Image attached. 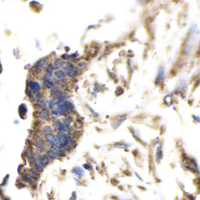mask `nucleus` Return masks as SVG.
<instances>
[{
	"label": "nucleus",
	"mask_w": 200,
	"mask_h": 200,
	"mask_svg": "<svg viewBox=\"0 0 200 200\" xmlns=\"http://www.w3.org/2000/svg\"><path fill=\"white\" fill-rule=\"evenodd\" d=\"M74 109V106L71 103L69 102H65L58 105L57 112L60 114H64L69 110Z\"/></svg>",
	"instance_id": "f257e3e1"
},
{
	"label": "nucleus",
	"mask_w": 200,
	"mask_h": 200,
	"mask_svg": "<svg viewBox=\"0 0 200 200\" xmlns=\"http://www.w3.org/2000/svg\"><path fill=\"white\" fill-rule=\"evenodd\" d=\"M33 158L34 166L35 167H36L38 172H39V173L42 172L43 170V167L42 165L41 157L39 156V155L37 153H34L33 154Z\"/></svg>",
	"instance_id": "f03ea898"
},
{
	"label": "nucleus",
	"mask_w": 200,
	"mask_h": 200,
	"mask_svg": "<svg viewBox=\"0 0 200 200\" xmlns=\"http://www.w3.org/2000/svg\"><path fill=\"white\" fill-rule=\"evenodd\" d=\"M63 68H64L66 74L70 77L73 76L75 75L76 73V69L74 66L68 63H64L62 65Z\"/></svg>",
	"instance_id": "7ed1b4c3"
},
{
	"label": "nucleus",
	"mask_w": 200,
	"mask_h": 200,
	"mask_svg": "<svg viewBox=\"0 0 200 200\" xmlns=\"http://www.w3.org/2000/svg\"><path fill=\"white\" fill-rule=\"evenodd\" d=\"M29 97L33 101H39L42 98V94L40 92L37 91H29Z\"/></svg>",
	"instance_id": "20e7f679"
},
{
	"label": "nucleus",
	"mask_w": 200,
	"mask_h": 200,
	"mask_svg": "<svg viewBox=\"0 0 200 200\" xmlns=\"http://www.w3.org/2000/svg\"><path fill=\"white\" fill-rule=\"evenodd\" d=\"M58 137L60 138L62 143L65 145H68L70 142L69 137L64 132H59L58 133Z\"/></svg>",
	"instance_id": "39448f33"
},
{
	"label": "nucleus",
	"mask_w": 200,
	"mask_h": 200,
	"mask_svg": "<svg viewBox=\"0 0 200 200\" xmlns=\"http://www.w3.org/2000/svg\"><path fill=\"white\" fill-rule=\"evenodd\" d=\"M39 116L40 118L42 119V120H44L46 121L51 120L50 114H49L48 110L46 109H43L40 111V112L39 113Z\"/></svg>",
	"instance_id": "423d86ee"
},
{
	"label": "nucleus",
	"mask_w": 200,
	"mask_h": 200,
	"mask_svg": "<svg viewBox=\"0 0 200 200\" xmlns=\"http://www.w3.org/2000/svg\"><path fill=\"white\" fill-rule=\"evenodd\" d=\"M35 145L40 150H45L46 148V146L42 138L38 136L35 139Z\"/></svg>",
	"instance_id": "0eeeda50"
},
{
	"label": "nucleus",
	"mask_w": 200,
	"mask_h": 200,
	"mask_svg": "<svg viewBox=\"0 0 200 200\" xmlns=\"http://www.w3.org/2000/svg\"><path fill=\"white\" fill-rule=\"evenodd\" d=\"M28 112L27 108L25 104H22L19 106V114L22 119H25Z\"/></svg>",
	"instance_id": "6e6552de"
},
{
	"label": "nucleus",
	"mask_w": 200,
	"mask_h": 200,
	"mask_svg": "<svg viewBox=\"0 0 200 200\" xmlns=\"http://www.w3.org/2000/svg\"><path fill=\"white\" fill-rule=\"evenodd\" d=\"M21 177L22 179L25 182H26L27 183H28L29 185H34L35 183V181L34 180H33L30 176L29 175V174L25 173H22L21 174Z\"/></svg>",
	"instance_id": "1a4fd4ad"
},
{
	"label": "nucleus",
	"mask_w": 200,
	"mask_h": 200,
	"mask_svg": "<svg viewBox=\"0 0 200 200\" xmlns=\"http://www.w3.org/2000/svg\"><path fill=\"white\" fill-rule=\"evenodd\" d=\"M42 79H43V80L45 82V84L46 85L47 88H51L52 87V86L54 85V82H53L52 80L49 76V75H48V74L45 75L42 77Z\"/></svg>",
	"instance_id": "9d476101"
},
{
	"label": "nucleus",
	"mask_w": 200,
	"mask_h": 200,
	"mask_svg": "<svg viewBox=\"0 0 200 200\" xmlns=\"http://www.w3.org/2000/svg\"><path fill=\"white\" fill-rule=\"evenodd\" d=\"M29 87L32 91H37L40 88V85L38 82L31 80L29 82Z\"/></svg>",
	"instance_id": "9b49d317"
},
{
	"label": "nucleus",
	"mask_w": 200,
	"mask_h": 200,
	"mask_svg": "<svg viewBox=\"0 0 200 200\" xmlns=\"http://www.w3.org/2000/svg\"><path fill=\"white\" fill-rule=\"evenodd\" d=\"M50 150L52 151V152H54V153L56 155V156H58V157H63L65 156V153L64 151L56 148L54 146H52L50 148Z\"/></svg>",
	"instance_id": "f8f14e48"
},
{
	"label": "nucleus",
	"mask_w": 200,
	"mask_h": 200,
	"mask_svg": "<svg viewBox=\"0 0 200 200\" xmlns=\"http://www.w3.org/2000/svg\"><path fill=\"white\" fill-rule=\"evenodd\" d=\"M26 156L27 157V158L29 160L28 161H29V164H31V165H32V164H33V158L32 151L30 147H29L26 151Z\"/></svg>",
	"instance_id": "ddd939ff"
},
{
	"label": "nucleus",
	"mask_w": 200,
	"mask_h": 200,
	"mask_svg": "<svg viewBox=\"0 0 200 200\" xmlns=\"http://www.w3.org/2000/svg\"><path fill=\"white\" fill-rule=\"evenodd\" d=\"M41 163H42V165L43 168L45 167L50 163L49 159L48 157H47L46 156V155L42 156V157H41Z\"/></svg>",
	"instance_id": "4468645a"
},
{
	"label": "nucleus",
	"mask_w": 200,
	"mask_h": 200,
	"mask_svg": "<svg viewBox=\"0 0 200 200\" xmlns=\"http://www.w3.org/2000/svg\"><path fill=\"white\" fill-rule=\"evenodd\" d=\"M56 128H58V130H60V132H65L66 130L65 126H64L63 123L60 120H58L56 122Z\"/></svg>",
	"instance_id": "2eb2a0df"
},
{
	"label": "nucleus",
	"mask_w": 200,
	"mask_h": 200,
	"mask_svg": "<svg viewBox=\"0 0 200 200\" xmlns=\"http://www.w3.org/2000/svg\"><path fill=\"white\" fill-rule=\"evenodd\" d=\"M55 75L58 79H61V80H64L66 78L65 74L62 70H57V71L55 72Z\"/></svg>",
	"instance_id": "dca6fc26"
},
{
	"label": "nucleus",
	"mask_w": 200,
	"mask_h": 200,
	"mask_svg": "<svg viewBox=\"0 0 200 200\" xmlns=\"http://www.w3.org/2000/svg\"><path fill=\"white\" fill-rule=\"evenodd\" d=\"M29 175L33 179V180H37L39 177V174L35 171L33 169H31L29 171Z\"/></svg>",
	"instance_id": "f3484780"
},
{
	"label": "nucleus",
	"mask_w": 200,
	"mask_h": 200,
	"mask_svg": "<svg viewBox=\"0 0 200 200\" xmlns=\"http://www.w3.org/2000/svg\"><path fill=\"white\" fill-rule=\"evenodd\" d=\"M45 155L47 157H48L49 159H52V160H55L57 158V156H56V155L54 153V152H52L51 150L46 151L45 153Z\"/></svg>",
	"instance_id": "a211bd4d"
},
{
	"label": "nucleus",
	"mask_w": 200,
	"mask_h": 200,
	"mask_svg": "<svg viewBox=\"0 0 200 200\" xmlns=\"http://www.w3.org/2000/svg\"><path fill=\"white\" fill-rule=\"evenodd\" d=\"M46 63V60L45 58H42L41 60H39L36 64H35V66L37 68H41V67H43Z\"/></svg>",
	"instance_id": "6ab92c4d"
},
{
	"label": "nucleus",
	"mask_w": 200,
	"mask_h": 200,
	"mask_svg": "<svg viewBox=\"0 0 200 200\" xmlns=\"http://www.w3.org/2000/svg\"><path fill=\"white\" fill-rule=\"evenodd\" d=\"M54 67L52 65V64H49L48 66H47L46 68V71L47 72V74L51 75L54 72Z\"/></svg>",
	"instance_id": "aec40b11"
},
{
	"label": "nucleus",
	"mask_w": 200,
	"mask_h": 200,
	"mask_svg": "<svg viewBox=\"0 0 200 200\" xmlns=\"http://www.w3.org/2000/svg\"><path fill=\"white\" fill-rule=\"evenodd\" d=\"M61 64H62V61L61 59H56L55 63H54V68L56 69L60 68L61 66Z\"/></svg>",
	"instance_id": "412c9836"
},
{
	"label": "nucleus",
	"mask_w": 200,
	"mask_h": 200,
	"mask_svg": "<svg viewBox=\"0 0 200 200\" xmlns=\"http://www.w3.org/2000/svg\"><path fill=\"white\" fill-rule=\"evenodd\" d=\"M64 122L65 126L67 128H69L70 126V123H71V119H70V117H66V118L64 119Z\"/></svg>",
	"instance_id": "4be33fe9"
},
{
	"label": "nucleus",
	"mask_w": 200,
	"mask_h": 200,
	"mask_svg": "<svg viewBox=\"0 0 200 200\" xmlns=\"http://www.w3.org/2000/svg\"><path fill=\"white\" fill-rule=\"evenodd\" d=\"M74 171L75 172L76 174H78L79 175H82V174H83L84 173V170H82L80 167H76L75 169H74Z\"/></svg>",
	"instance_id": "5701e85b"
},
{
	"label": "nucleus",
	"mask_w": 200,
	"mask_h": 200,
	"mask_svg": "<svg viewBox=\"0 0 200 200\" xmlns=\"http://www.w3.org/2000/svg\"><path fill=\"white\" fill-rule=\"evenodd\" d=\"M43 130L47 133H51L53 132L52 128L49 126H46L44 127H43Z\"/></svg>",
	"instance_id": "b1692460"
},
{
	"label": "nucleus",
	"mask_w": 200,
	"mask_h": 200,
	"mask_svg": "<svg viewBox=\"0 0 200 200\" xmlns=\"http://www.w3.org/2000/svg\"><path fill=\"white\" fill-rule=\"evenodd\" d=\"M16 186L18 188V189H22V188H24L25 187V185L20 181H17L16 183Z\"/></svg>",
	"instance_id": "393cba45"
},
{
	"label": "nucleus",
	"mask_w": 200,
	"mask_h": 200,
	"mask_svg": "<svg viewBox=\"0 0 200 200\" xmlns=\"http://www.w3.org/2000/svg\"><path fill=\"white\" fill-rule=\"evenodd\" d=\"M38 106H39V108H42L43 109H46V107H47V104H46V103H45V102L39 103V104H38Z\"/></svg>",
	"instance_id": "a878e982"
},
{
	"label": "nucleus",
	"mask_w": 200,
	"mask_h": 200,
	"mask_svg": "<svg viewBox=\"0 0 200 200\" xmlns=\"http://www.w3.org/2000/svg\"><path fill=\"white\" fill-rule=\"evenodd\" d=\"M9 174H7L6 177L4 178V180H3V183H2V184H1V185H5L7 183L8 180V179H9Z\"/></svg>",
	"instance_id": "bb28decb"
},
{
	"label": "nucleus",
	"mask_w": 200,
	"mask_h": 200,
	"mask_svg": "<svg viewBox=\"0 0 200 200\" xmlns=\"http://www.w3.org/2000/svg\"><path fill=\"white\" fill-rule=\"evenodd\" d=\"M115 146L116 147H120V148H126L127 145L126 144H120V143H118V144H115Z\"/></svg>",
	"instance_id": "cd10ccee"
},
{
	"label": "nucleus",
	"mask_w": 200,
	"mask_h": 200,
	"mask_svg": "<svg viewBox=\"0 0 200 200\" xmlns=\"http://www.w3.org/2000/svg\"><path fill=\"white\" fill-rule=\"evenodd\" d=\"M76 199V195L75 193L72 194V196L70 198V200H75Z\"/></svg>",
	"instance_id": "c85d7f7f"
},
{
	"label": "nucleus",
	"mask_w": 200,
	"mask_h": 200,
	"mask_svg": "<svg viewBox=\"0 0 200 200\" xmlns=\"http://www.w3.org/2000/svg\"><path fill=\"white\" fill-rule=\"evenodd\" d=\"M51 113H52L53 115H57V114H58V113L57 110H54V109H52V110H51Z\"/></svg>",
	"instance_id": "c756f323"
},
{
	"label": "nucleus",
	"mask_w": 200,
	"mask_h": 200,
	"mask_svg": "<svg viewBox=\"0 0 200 200\" xmlns=\"http://www.w3.org/2000/svg\"><path fill=\"white\" fill-rule=\"evenodd\" d=\"M1 72H2V68H1V64H0V74L1 73Z\"/></svg>",
	"instance_id": "7c9ffc66"
}]
</instances>
